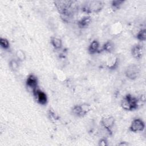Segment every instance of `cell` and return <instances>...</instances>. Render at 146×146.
Returning a JSON list of instances; mask_svg holds the SVG:
<instances>
[{
    "label": "cell",
    "mask_w": 146,
    "mask_h": 146,
    "mask_svg": "<svg viewBox=\"0 0 146 146\" xmlns=\"http://www.w3.org/2000/svg\"><path fill=\"white\" fill-rule=\"evenodd\" d=\"M73 1H55L54 3L58 12L63 18H70L73 15L75 7Z\"/></svg>",
    "instance_id": "1"
},
{
    "label": "cell",
    "mask_w": 146,
    "mask_h": 146,
    "mask_svg": "<svg viewBox=\"0 0 146 146\" xmlns=\"http://www.w3.org/2000/svg\"><path fill=\"white\" fill-rule=\"evenodd\" d=\"M104 2L102 1H90L86 2L82 7V10L87 14L98 13L104 7Z\"/></svg>",
    "instance_id": "2"
},
{
    "label": "cell",
    "mask_w": 146,
    "mask_h": 146,
    "mask_svg": "<svg viewBox=\"0 0 146 146\" xmlns=\"http://www.w3.org/2000/svg\"><path fill=\"white\" fill-rule=\"evenodd\" d=\"M139 99L131 94H127L121 101V107L124 110L131 111L136 110L139 107Z\"/></svg>",
    "instance_id": "3"
},
{
    "label": "cell",
    "mask_w": 146,
    "mask_h": 146,
    "mask_svg": "<svg viewBox=\"0 0 146 146\" xmlns=\"http://www.w3.org/2000/svg\"><path fill=\"white\" fill-rule=\"evenodd\" d=\"M140 74V68L139 66L132 64L129 65L125 70V76L130 80L136 79Z\"/></svg>",
    "instance_id": "4"
},
{
    "label": "cell",
    "mask_w": 146,
    "mask_h": 146,
    "mask_svg": "<svg viewBox=\"0 0 146 146\" xmlns=\"http://www.w3.org/2000/svg\"><path fill=\"white\" fill-rule=\"evenodd\" d=\"M145 128V123L143 120L139 118L133 119L129 127L130 131L132 132H138L143 131Z\"/></svg>",
    "instance_id": "5"
},
{
    "label": "cell",
    "mask_w": 146,
    "mask_h": 146,
    "mask_svg": "<svg viewBox=\"0 0 146 146\" xmlns=\"http://www.w3.org/2000/svg\"><path fill=\"white\" fill-rule=\"evenodd\" d=\"M115 120L112 116H107L102 117L100 124L110 133H112V128L115 124Z\"/></svg>",
    "instance_id": "6"
},
{
    "label": "cell",
    "mask_w": 146,
    "mask_h": 146,
    "mask_svg": "<svg viewBox=\"0 0 146 146\" xmlns=\"http://www.w3.org/2000/svg\"><path fill=\"white\" fill-rule=\"evenodd\" d=\"M35 99L38 103L40 105H45L47 103V96L46 94L40 90L39 88H36L32 91Z\"/></svg>",
    "instance_id": "7"
},
{
    "label": "cell",
    "mask_w": 146,
    "mask_h": 146,
    "mask_svg": "<svg viewBox=\"0 0 146 146\" xmlns=\"http://www.w3.org/2000/svg\"><path fill=\"white\" fill-rule=\"evenodd\" d=\"M26 84L27 87L30 88L32 91L38 88V80L37 78L33 74H30L26 81Z\"/></svg>",
    "instance_id": "8"
},
{
    "label": "cell",
    "mask_w": 146,
    "mask_h": 146,
    "mask_svg": "<svg viewBox=\"0 0 146 146\" xmlns=\"http://www.w3.org/2000/svg\"><path fill=\"white\" fill-rule=\"evenodd\" d=\"M131 52L132 56L134 58H135L136 59H140L143 56L144 49L141 45L135 44L132 47Z\"/></svg>",
    "instance_id": "9"
},
{
    "label": "cell",
    "mask_w": 146,
    "mask_h": 146,
    "mask_svg": "<svg viewBox=\"0 0 146 146\" xmlns=\"http://www.w3.org/2000/svg\"><path fill=\"white\" fill-rule=\"evenodd\" d=\"M88 51L90 54H94L100 52V44L97 40H92L88 47Z\"/></svg>",
    "instance_id": "10"
},
{
    "label": "cell",
    "mask_w": 146,
    "mask_h": 146,
    "mask_svg": "<svg viewBox=\"0 0 146 146\" xmlns=\"http://www.w3.org/2000/svg\"><path fill=\"white\" fill-rule=\"evenodd\" d=\"M91 22V18L90 16H84L78 21V26L80 29L87 28Z\"/></svg>",
    "instance_id": "11"
},
{
    "label": "cell",
    "mask_w": 146,
    "mask_h": 146,
    "mask_svg": "<svg viewBox=\"0 0 146 146\" xmlns=\"http://www.w3.org/2000/svg\"><path fill=\"white\" fill-rule=\"evenodd\" d=\"M118 58L116 56L110 58L106 62V66L109 69H115L118 65Z\"/></svg>",
    "instance_id": "12"
},
{
    "label": "cell",
    "mask_w": 146,
    "mask_h": 146,
    "mask_svg": "<svg viewBox=\"0 0 146 146\" xmlns=\"http://www.w3.org/2000/svg\"><path fill=\"white\" fill-rule=\"evenodd\" d=\"M115 49V44L111 40H108L104 43L102 50L108 53H112Z\"/></svg>",
    "instance_id": "13"
},
{
    "label": "cell",
    "mask_w": 146,
    "mask_h": 146,
    "mask_svg": "<svg viewBox=\"0 0 146 146\" xmlns=\"http://www.w3.org/2000/svg\"><path fill=\"white\" fill-rule=\"evenodd\" d=\"M50 43L52 46L56 50L60 49L62 47V40L60 38L57 37H51L50 39Z\"/></svg>",
    "instance_id": "14"
},
{
    "label": "cell",
    "mask_w": 146,
    "mask_h": 146,
    "mask_svg": "<svg viewBox=\"0 0 146 146\" xmlns=\"http://www.w3.org/2000/svg\"><path fill=\"white\" fill-rule=\"evenodd\" d=\"M72 112L73 113V114L74 115L78 116V117H83V116H85L83 112V110L82 109L80 104L75 106L72 110Z\"/></svg>",
    "instance_id": "15"
},
{
    "label": "cell",
    "mask_w": 146,
    "mask_h": 146,
    "mask_svg": "<svg viewBox=\"0 0 146 146\" xmlns=\"http://www.w3.org/2000/svg\"><path fill=\"white\" fill-rule=\"evenodd\" d=\"M125 1L123 0H115L111 1V6L113 10H118L120 8L121 5L124 3Z\"/></svg>",
    "instance_id": "16"
},
{
    "label": "cell",
    "mask_w": 146,
    "mask_h": 146,
    "mask_svg": "<svg viewBox=\"0 0 146 146\" xmlns=\"http://www.w3.org/2000/svg\"><path fill=\"white\" fill-rule=\"evenodd\" d=\"M136 38L140 41H145L146 40V30L145 29H140L136 34Z\"/></svg>",
    "instance_id": "17"
},
{
    "label": "cell",
    "mask_w": 146,
    "mask_h": 146,
    "mask_svg": "<svg viewBox=\"0 0 146 146\" xmlns=\"http://www.w3.org/2000/svg\"><path fill=\"white\" fill-rule=\"evenodd\" d=\"M17 59L19 62H23L26 60V55L25 52L22 50H18L15 52Z\"/></svg>",
    "instance_id": "18"
},
{
    "label": "cell",
    "mask_w": 146,
    "mask_h": 146,
    "mask_svg": "<svg viewBox=\"0 0 146 146\" xmlns=\"http://www.w3.org/2000/svg\"><path fill=\"white\" fill-rule=\"evenodd\" d=\"M9 67L13 71H17L19 68V63L18 62V60H15V59H12V60H10V62H9Z\"/></svg>",
    "instance_id": "19"
},
{
    "label": "cell",
    "mask_w": 146,
    "mask_h": 146,
    "mask_svg": "<svg viewBox=\"0 0 146 146\" xmlns=\"http://www.w3.org/2000/svg\"><path fill=\"white\" fill-rule=\"evenodd\" d=\"M0 45L2 48L7 50L10 47V42L6 38L1 37L0 38Z\"/></svg>",
    "instance_id": "20"
},
{
    "label": "cell",
    "mask_w": 146,
    "mask_h": 146,
    "mask_svg": "<svg viewBox=\"0 0 146 146\" xmlns=\"http://www.w3.org/2000/svg\"><path fill=\"white\" fill-rule=\"evenodd\" d=\"M108 144V141L106 138H102L98 143V145L100 146H107Z\"/></svg>",
    "instance_id": "21"
},
{
    "label": "cell",
    "mask_w": 146,
    "mask_h": 146,
    "mask_svg": "<svg viewBox=\"0 0 146 146\" xmlns=\"http://www.w3.org/2000/svg\"><path fill=\"white\" fill-rule=\"evenodd\" d=\"M118 145H129V143H127L126 141H121L120 143H119L117 144Z\"/></svg>",
    "instance_id": "22"
}]
</instances>
